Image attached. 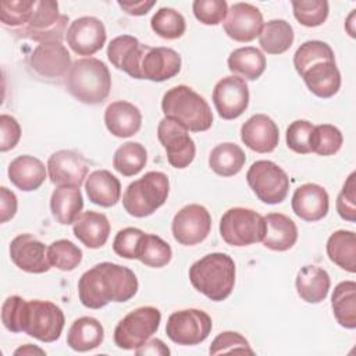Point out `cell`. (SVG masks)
Instances as JSON below:
<instances>
[{
    "mask_svg": "<svg viewBox=\"0 0 356 356\" xmlns=\"http://www.w3.org/2000/svg\"><path fill=\"white\" fill-rule=\"evenodd\" d=\"M83 209V197L76 186H57L50 197L53 217L61 225L74 224Z\"/></svg>",
    "mask_w": 356,
    "mask_h": 356,
    "instance_id": "4dcf8cb0",
    "label": "cell"
},
{
    "mask_svg": "<svg viewBox=\"0 0 356 356\" xmlns=\"http://www.w3.org/2000/svg\"><path fill=\"white\" fill-rule=\"evenodd\" d=\"M161 313L153 306H142L129 312L114 330V343L120 349L132 350L143 345L157 330Z\"/></svg>",
    "mask_w": 356,
    "mask_h": 356,
    "instance_id": "9c48e42d",
    "label": "cell"
},
{
    "mask_svg": "<svg viewBox=\"0 0 356 356\" xmlns=\"http://www.w3.org/2000/svg\"><path fill=\"white\" fill-rule=\"evenodd\" d=\"M181 56L171 47L146 46L143 53L139 79L163 82L175 76L181 71Z\"/></svg>",
    "mask_w": 356,
    "mask_h": 356,
    "instance_id": "44dd1931",
    "label": "cell"
},
{
    "mask_svg": "<svg viewBox=\"0 0 356 356\" xmlns=\"http://www.w3.org/2000/svg\"><path fill=\"white\" fill-rule=\"evenodd\" d=\"M293 15L298 22L307 28L320 26L328 17V1L325 0H293Z\"/></svg>",
    "mask_w": 356,
    "mask_h": 356,
    "instance_id": "7bdbcfd3",
    "label": "cell"
},
{
    "mask_svg": "<svg viewBox=\"0 0 356 356\" xmlns=\"http://www.w3.org/2000/svg\"><path fill=\"white\" fill-rule=\"evenodd\" d=\"M138 278L125 266L103 261L85 271L78 281V296L88 309H102L110 302H127L138 292Z\"/></svg>",
    "mask_w": 356,
    "mask_h": 356,
    "instance_id": "6da1fadb",
    "label": "cell"
},
{
    "mask_svg": "<svg viewBox=\"0 0 356 356\" xmlns=\"http://www.w3.org/2000/svg\"><path fill=\"white\" fill-rule=\"evenodd\" d=\"M85 189L89 200L102 207H111L121 197V184L107 170H96L85 179Z\"/></svg>",
    "mask_w": 356,
    "mask_h": 356,
    "instance_id": "f546056e",
    "label": "cell"
},
{
    "mask_svg": "<svg viewBox=\"0 0 356 356\" xmlns=\"http://www.w3.org/2000/svg\"><path fill=\"white\" fill-rule=\"evenodd\" d=\"M328 259L348 273L356 271V236L353 231L338 229L327 241Z\"/></svg>",
    "mask_w": 356,
    "mask_h": 356,
    "instance_id": "d6a6232c",
    "label": "cell"
},
{
    "mask_svg": "<svg viewBox=\"0 0 356 356\" xmlns=\"http://www.w3.org/2000/svg\"><path fill=\"white\" fill-rule=\"evenodd\" d=\"M161 110L167 118L192 132L207 131L213 124V113L209 103L186 85H177L168 89L161 99Z\"/></svg>",
    "mask_w": 356,
    "mask_h": 356,
    "instance_id": "5b68a950",
    "label": "cell"
},
{
    "mask_svg": "<svg viewBox=\"0 0 356 356\" xmlns=\"http://www.w3.org/2000/svg\"><path fill=\"white\" fill-rule=\"evenodd\" d=\"M157 138L167 153V161L174 168H186L195 159L196 146L193 139L178 122L164 117L157 127Z\"/></svg>",
    "mask_w": 356,
    "mask_h": 356,
    "instance_id": "5bb4252c",
    "label": "cell"
},
{
    "mask_svg": "<svg viewBox=\"0 0 356 356\" xmlns=\"http://www.w3.org/2000/svg\"><path fill=\"white\" fill-rule=\"evenodd\" d=\"M263 26L260 10L249 3H235L228 8L224 19L225 33L235 42L248 43L256 39Z\"/></svg>",
    "mask_w": 356,
    "mask_h": 356,
    "instance_id": "ffe728a7",
    "label": "cell"
},
{
    "mask_svg": "<svg viewBox=\"0 0 356 356\" xmlns=\"http://www.w3.org/2000/svg\"><path fill=\"white\" fill-rule=\"evenodd\" d=\"M64 82L71 96L92 106L103 103L111 89V75L107 65L95 57L74 61Z\"/></svg>",
    "mask_w": 356,
    "mask_h": 356,
    "instance_id": "277c9868",
    "label": "cell"
},
{
    "mask_svg": "<svg viewBox=\"0 0 356 356\" xmlns=\"http://www.w3.org/2000/svg\"><path fill=\"white\" fill-rule=\"evenodd\" d=\"M0 150L8 152L17 146L21 138V127L18 121L8 114L0 115Z\"/></svg>",
    "mask_w": 356,
    "mask_h": 356,
    "instance_id": "816d5d0a",
    "label": "cell"
},
{
    "mask_svg": "<svg viewBox=\"0 0 356 356\" xmlns=\"http://www.w3.org/2000/svg\"><path fill=\"white\" fill-rule=\"evenodd\" d=\"M356 174L352 172L346 182L342 186L337 197V211L342 220L355 222L356 220V185H355Z\"/></svg>",
    "mask_w": 356,
    "mask_h": 356,
    "instance_id": "f907efd6",
    "label": "cell"
},
{
    "mask_svg": "<svg viewBox=\"0 0 356 356\" xmlns=\"http://www.w3.org/2000/svg\"><path fill=\"white\" fill-rule=\"evenodd\" d=\"M295 285L302 300L306 303H320L328 295L331 280L324 268L312 264L298 271Z\"/></svg>",
    "mask_w": 356,
    "mask_h": 356,
    "instance_id": "f1b7e54d",
    "label": "cell"
},
{
    "mask_svg": "<svg viewBox=\"0 0 356 356\" xmlns=\"http://www.w3.org/2000/svg\"><path fill=\"white\" fill-rule=\"evenodd\" d=\"M293 67L307 89L317 97L330 99L341 88V74L330 44L321 40L302 43L293 54Z\"/></svg>",
    "mask_w": 356,
    "mask_h": 356,
    "instance_id": "7a4b0ae2",
    "label": "cell"
},
{
    "mask_svg": "<svg viewBox=\"0 0 356 356\" xmlns=\"http://www.w3.org/2000/svg\"><path fill=\"white\" fill-rule=\"evenodd\" d=\"M47 256L51 266L61 271H72L82 261V250L68 239H58L49 245Z\"/></svg>",
    "mask_w": 356,
    "mask_h": 356,
    "instance_id": "60d3db41",
    "label": "cell"
},
{
    "mask_svg": "<svg viewBox=\"0 0 356 356\" xmlns=\"http://www.w3.org/2000/svg\"><path fill=\"white\" fill-rule=\"evenodd\" d=\"M17 196L13 191L7 189L6 186L0 188V221L7 222L11 220L17 213Z\"/></svg>",
    "mask_w": 356,
    "mask_h": 356,
    "instance_id": "f5cc1de1",
    "label": "cell"
},
{
    "mask_svg": "<svg viewBox=\"0 0 356 356\" xmlns=\"http://www.w3.org/2000/svg\"><path fill=\"white\" fill-rule=\"evenodd\" d=\"M74 235L89 249H99L106 245L110 235L108 218L99 211H85L72 227Z\"/></svg>",
    "mask_w": 356,
    "mask_h": 356,
    "instance_id": "83f0119b",
    "label": "cell"
},
{
    "mask_svg": "<svg viewBox=\"0 0 356 356\" xmlns=\"http://www.w3.org/2000/svg\"><path fill=\"white\" fill-rule=\"evenodd\" d=\"M213 103L222 120H235L245 113L249 104V88L243 78L228 75L220 79L213 89Z\"/></svg>",
    "mask_w": 356,
    "mask_h": 356,
    "instance_id": "9a60e30c",
    "label": "cell"
},
{
    "mask_svg": "<svg viewBox=\"0 0 356 356\" xmlns=\"http://www.w3.org/2000/svg\"><path fill=\"white\" fill-rule=\"evenodd\" d=\"M104 124L111 135L129 138L140 129L142 114L135 104L125 100H115L104 110Z\"/></svg>",
    "mask_w": 356,
    "mask_h": 356,
    "instance_id": "d4e9b609",
    "label": "cell"
},
{
    "mask_svg": "<svg viewBox=\"0 0 356 356\" xmlns=\"http://www.w3.org/2000/svg\"><path fill=\"white\" fill-rule=\"evenodd\" d=\"M171 246L154 234H143L139 241L136 259L147 267L161 268L171 261Z\"/></svg>",
    "mask_w": 356,
    "mask_h": 356,
    "instance_id": "f35d334b",
    "label": "cell"
},
{
    "mask_svg": "<svg viewBox=\"0 0 356 356\" xmlns=\"http://www.w3.org/2000/svg\"><path fill=\"white\" fill-rule=\"evenodd\" d=\"M192 10L196 19L202 24L218 25L227 17L228 4L225 0H195Z\"/></svg>",
    "mask_w": 356,
    "mask_h": 356,
    "instance_id": "c3c4849f",
    "label": "cell"
},
{
    "mask_svg": "<svg viewBox=\"0 0 356 356\" xmlns=\"http://www.w3.org/2000/svg\"><path fill=\"white\" fill-rule=\"evenodd\" d=\"M291 206L299 218L307 222H314L327 216L330 209V197L321 185L309 182L295 189Z\"/></svg>",
    "mask_w": 356,
    "mask_h": 356,
    "instance_id": "603a6c76",
    "label": "cell"
},
{
    "mask_svg": "<svg viewBox=\"0 0 356 356\" xmlns=\"http://www.w3.org/2000/svg\"><path fill=\"white\" fill-rule=\"evenodd\" d=\"M168 192V177L161 171H149L127 186L122 195V206L132 217H147L165 203Z\"/></svg>",
    "mask_w": 356,
    "mask_h": 356,
    "instance_id": "8992f818",
    "label": "cell"
},
{
    "mask_svg": "<svg viewBox=\"0 0 356 356\" xmlns=\"http://www.w3.org/2000/svg\"><path fill=\"white\" fill-rule=\"evenodd\" d=\"M67 44L78 56H92L106 43L104 24L96 17H81L74 19L65 33Z\"/></svg>",
    "mask_w": 356,
    "mask_h": 356,
    "instance_id": "2e32d148",
    "label": "cell"
},
{
    "mask_svg": "<svg viewBox=\"0 0 356 356\" xmlns=\"http://www.w3.org/2000/svg\"><path fill=\"white\" fill-rule=\"evenodd\" d=\"M211 229V216L202 204H186L172 218L171 231L174 239L184 246L203 242Z\"/></svg>",
    "mask_w": 356,
    "mask_h": 356,
    "instance_id": "4fadbf2b",
    "label": "cell"
},
{
    "mask_svg": "<svg viewBox=\"0 0 356 356\" xmlns=\"http://www.w3.org/2000/svg\"><path fill=\"white\" fill-rule=\"evenodd\" d=\"M7 172L11 184L24 192L36 191L46 179L44 164L29 154L17 156L10 163Z\"/></svg>",
    "mask_w": 356,
    "mask_h": 356,
    "instance_id": "484cf974",
    "label": "cell"
},
{
    "mask_svg": "<svg viewBox=\"0 0 356 356\" xmlns=\"http://www.w3.org/2000/svg\"><path fill=\"white\" fill-rule=\"evenodd\" d=\"M26 300L21 296H8L1 306L3 325L11 332H24Z\"/></svg>",
    "mask_w": 356,
    "mask_h": 356,
    "instance_id": "7dc6e473",
    "label": "cell"
},
{
    "mask_svg": "<svg viewBox=\"0 0 356 356\" xmlns=\"http://www.w3.org/2000/svg\"><path fill=\"white\" fill-rule=\"evenodd\" d=\"M135 353L139 355H159V356H168L170 355V349L167 348V345H164V342L161 339L153 338V339H147L143 345H140L139 348L135 349Z\"/></svg>",
    "mask_w": 356,
    "mask_h": 356,
    "instance_id": "db71d44e",
    "label": "cell"
},
{
    "mask_svg": "<svg viewBox=\"0 0 356 356\" xmlns=\"http://www.w3.org/2000/svg\"><path fill=\"white\" fill-rule=\"evenodd\" d=\"M266 234L263 245L275 252L291 249L298 241L296 224L282 213H268L266 217Z\"/></svg>",
    "mask_w": 356,
    "mask_h": 356,
    "instance_id": "4316f807",
    "label": "cell"
},
{
    "mask_svg": "<svg viewBox=\"0 0 356 356\" xmlns=\"http://www.w3.org/2000/svg\"><path fill=\"white\" fill-rule=\"evenodd\" d=\"M293 28L285 19H271L263 24L259 33V44L267 54H282L292 46Z\"/></svg>",
    "mask_w": 356,
    "mask_h": 356,
    "instance_id": "e575fe53",
    "label": "cell"
},
{
    "mask_svg": "<svg viewBox=\"0 0 356 356\" xmlns=\"http://www.w3.org/2000/svg\"><path fill=\"white\" fill-rule=\"evenodd\" d=\"M331 307L335 320L339 325L355 330L356 328V282H339L331 296Z\"/></svg>",
    "mask_w": 356,
    "mask_h": 356,
    "instance_id": "836d02e7",
    "label": "cell"
},
{
    "mask_svg": "<svg viewBox=\"0 0 356 356\" xmlns=\"http://www.w3.org/2000/svg\"><path fill=\"white\" fill-rule=\"evenodd\" d=\"M65 317L63 310L49 300L26 302L24 332L40 342H54L60 338Z\"/></svg>",
    "mask_w": 356,
    "mask_h": 356,
    "instance_id": "8fae6325",
    "label": "cell"
},
{
    "mask_svg": "<svg viewBox=\"0 0 356 356\" xmlns=\"http://www.w3.org/2000/svg\"><path fill=\"white\" fill-rule=\"evenodd\" d=\"M227 63L231 72L249 81L259 79L266 70V56L253 46L235 49L231 51Z\"/></svg>",
    "mask_w": 356,
    "mask_h": 356,
    "instance_id": "d590c367",
    "label": "cell"
},
{
    "mask_svg": "<svg viewBox=\"0 0 356 356\" xmlns=\"http://www.w3.org/2000/svg\"><path fill=\"white\" fill-rule=\"evenodd\" d=\"M210 316L199 309H184L174 312L165 325L167 337L178 345L192 346L203 342L211 332Z\"/></svg>",
    "mask_w": 356,
    "mask_h": 356,
    "instance_id": "7c38bea8",
    "label": "cell"
},
{
    "mask_svg": "<svg viewBox=\"0 0 356 356\" xmlns=\"http://www.w3.org/2000/svg\"><path fill=\"white\" fill-rule=\"evenodd\" d=\"M35 0H11L0 3V21L11 31L21 29L29 19Z\"/></svg>",
    "mask_w": 356,
    "mask_h": 356,
    "instance_id": "ee69618b",
    "label": "cell"
},
{
    "mask_svg": "<svg viewBox=\"0 0 356 356\" xmlns=\"http://www.w3.org/2000/svg\"><path fill=\"white\" fill-rule=\"evenodd\" d=\"M314 125L306 120H296L289 124L286 128V146L298 153V154H309L312 153L310 149V139Z\"/></svg>",
    "mask_w": 356,
    "mask_h": 356,
    "instance_id": "bcb514c9",
    "label": "cell"
},
{
    "mask_svg": "<svg viewBox=\"0 0 356 356\" xmlns=\"http://www.w3.org/2000/svg\"><path fill=\"white\" fill-rule=\"evenodd\" d=\"M147 44L140 43L135 36L121 35L114 39L107 46V58L110 63L127 72L129 76L139 79V68L143 53Z\"/></svg>",
    "mask_w": 356,
    "mask_h": 356,
    "instance_id": "cb8c5ba5",
    "label": "cell"
},
{
    "mask_svg": "<svg viewBox=\"0 0 356 356\" xmlns=\"http://www.w3.org/2000/svg\"><path fill=\"white\" fill-rule=\"evenodd\" d=\"M210 355L221 353H249L254 355L248 339L235 331H222L211 342L209 348Z\"/></svg>",
    "mask_w": 356,
    "mask_h": 356,
    "instance_id": "f6af8a7d",
    "label": "cell"
},
{
    "mask_svg": "<svg viewBox=\"0 0 356 356\" xmlns=\"http://www.w3.org/2000/svg\"><path fill=\"white\" fill-rule=\"evenodd\" d=\"M147 161V152L139 142L122 143L113 156V167L124 177L139 174Z\"/></svg>",
    "mask_w": 356,
    "mask_h": 356,
    "instance_id": "74e56055",
    "label": "cell"
},
{
    "mask_svg": "<svg viewBox=\"0 0 356 356\" xmlns=\"http://www.w3.org/2000/svg\"><path fill=\"white\" fill-rule=\"evenodd\" d=\"M150 26L156 35L167 40L181 38L186 29L184 15L171 7L159 8L150 19Z\"/></svg>",
    "mask_w": 356,
    "mask_h": 356,
    "instance_id": "ab89813d",
    "label": "cell"
},
{
    "mask_svg": "<svg viewBox=\"0 0 356 356\" xmlns=\"http://www.w3.org/2000/svg\"><path fill=\"white\" fill-rule=\"evenodd\" d=\"M156 4L154 0L146 1V0H139V1H118V6L129 15H145L149 13V10Z\"/></svg>",
    "mask_w": 356,
    "mask_h": 356,
    "instance_id": "11a10c76",
    "label": "cell"
},
{
    "mask_svg": "<svg viewBox=\"0 0 356 356\" xmlns=\"http://www.w3.org/2000/svg\"><path fill=\"white\" fill-rule=\"evenodd\" d=\"M192 286L213 302L227 299L235 285V263L225 253H209L189 268Z\"/></svg>",
    "mask_w": 356,
    "mask_h": 356,
    "instance_id": "3957f363",
    "label": "cell"
},
{
    "mask_svg": "<svg viewBox=\"0 0 356 356\" xmlns=\"http://www.w3.org/2000/svg\"><path fill=\"white\" fill-rule=\"evenodd\" d=\"M143 231L134 227H127L124 229H120L113 241V250L115 254L124 259H136L139 241L143 236Z\"/></svg>",
    "mask_w": 356,
    "mask_h": 356,
    "instance_id": "681fc988",
    "label": "cell"
},
{
    "mask_svg": "<svg viewBox=\"0 0 356 356\" xmlns=\"http://www.w3.org/2000/svg\"><path fill=\"white\" fill-rule=\"evenodd\" d=\"M246 181L253 193L267 204L284 202L289 191L286 172L270 160L254 161L246 172Z\"/></svg>",
    "mask_w": 356,
    "mask_h": 356,
    "instance_id": "30bf717a",
    "label": "cell"
},
{
    "mask_svg": "<svg viewBox=\"0 0 356 356\" xmlns=\"http://www.w3.org/2000/svg\"><path fill=\"white\" fill-rule=\"evenodd\" d=\"M343 143L342 132L331 124L314 125L310 139L312 153L320 156H332L335 154Z\"/></svg>",
    "mask_w": 356,
    "mask_h": 356,
    "instance_id": "b9f144b4",
    "label": "cell"
},
{
    "mask_svg": "<svg viewBox=\"0 0 356 356\" xmlns=\"http://www.w3.org/2000/svg\"><path fill=\"white\" fill-rule=\"evenodd\" d=\"M35 353L46 355V352H44L43 349H40V348H38V346H33V345H29V343H26V345L18 348V349L14 352V355H35Z\"/></svg>",
    "mask_w": 356,
    "mask_h": 356,
    "instance_id": "9f6ffc18",
    "label": "cell"
},
{
    "mask_svg": "<svg viewBox=\"0 0 356 356\" xmlns=\"http://www.w3.org/2000/svg\"><path fill=\"white\" fill-rule=\"evenodd\" d=\"M103 339V325L99 320L89 316L76 318L67 332V345L76 352L93 350L102 345Z\"/></svg>",
    "mask_w": 356,
    "mask_h": 356,
    "instance_id": "1f68e13d",
    "label": "cell"
},
{
    "mask_svg": "<svg viewBox=\"0 0 356 356\" xmlns=\"http://www.w3.org/2000/svg\"><path fill=\"white\" fill-rule=\"evenodd\" d=\"M266 234V220L246 207H232L220 220V235L227 245L249 246L261 242Z\"/></svg>",
    "mask_w": 356,
    "mask_h": 356,
    "instance_id": "52a82bcc",
    "label": "cell"
},
{
    "mask_svg": "<svg viewBox=\"0 0 356 356\" xmlns=\"http://www.w3.org/2000/svg\"><path fill=\"white\" fill-rule=\"evenodd\" d=\"M29 65L42 78H63L67 76L72 63L70 51L61 42H43L31 53Z\"/></svg>",
    "mask_w": 356,
    "mask_h": 356,
    "instance_id": "ac0fdd59",
    "label": "cell"
},
{
    "mask_svg": "<svg viewBox=\"0 0 356 356\" xmlns=\"http://www.w3.org/2000/svg\"><path fill=\"white\" fill-rule=\"evenodd\" d=\"M67 22L68 15L60 14L57 1L35 0L28 22L15 33L39 43L63 42Z\"/></svg>",
    "mask_w": 356,
    "mask_h": 356,
    "instance_id": "ba28073f",
    "label": "cell"
},
{
    "mask_svg": "<svg viewBox=\"0 0 356 356\" xmlns=\"http://www.w3.org/2000/svg\"><path fill=\"white\" fill-rule=\"evenodd\" d=\"M11 261L25 273L42 274L50 270L47 248L32 234H21L10 243Z\"/></svg>",
    "mask_w": 356,
    "mask_h": 356,
    "instance_id": "d6986e66",
    "label": "cell"
},
{
    "mask_svg": "<svg viewBox=\"0 0 356 356\" xmlns=\"http://www.w3.org/2000/svg\"><path fill=\"white\" fill-rule=\"evenodd\" d=\"M88 170L85 157L74 150H57L47 160L49 178L57 186L79 188L86 179Z\"/></svg>",
    "mask_w": 356,
    "mask_h": 356,
    "instance_id": "e0dca14e",
    "label": "cell"
},
{
    "mask_svg": "<svg viewBox=\"0 0 356 356\" xmlns=\"http://www.w3.org/2000/svg\"><path fill=\"white\" fill-rule=\"evenodd\" d=\"M245 152L232 142L217 145L209 154V167L221 177L236 175L245 165Z\"/></svg>",
    "mask_w": 356,
    "mask_h": 356,
    "instance_id": "8d00e7d4",
    "label": "cell"
},
{
    "mask_svg": "<svg viewBox=\"0 0 356 356\" xmlns=\"http://www.w3.org/2000/svg\"><path fill=\"white\" fill-rule=\"evenodd\" d=\"M241 140L253 152L271 153L280 142V131L268 115L254 114L241 127Z\"/></svg>",
    "mask_w": 356,
    "mask_h": 356,
    "instance_id": "7402d4cb",
    "label": "cell"
}]
</instances>
